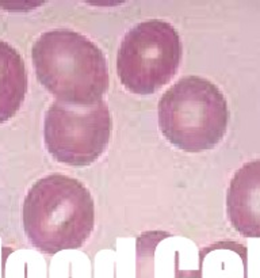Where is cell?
<instances>
[{"label":"cell","mask_w":260,"mask_h":278,"mask_svg":"<svg viewBox=\"0 0 260 278\" xmlns=\"http://www.w3.org/2000/svg\"><path fill=\"white\" fill-rule=\"evenodd\" d=\"M232 226L245 238H260V159L248 161L235 173L226 193Z\"/></svg>","instance_id":"cell-6"},{"label":"cell","mask_w":260,"mask_h":278,"mask_svg":"<svg viewBox=\"0 0 260 278\" xmlns=\"http://www.w3.org/2000/svg\"><path fill=\"white\" fill-rule=\"evenodd\" d=\"M28 242L45 254L80 248L92 234L95 205L89 190L64 174H50L30 187L22 208Z\"/></svg>","instance_id":"cell-1"},{"label":"cell","mask_w":260,"mask_h":278,"mask_svg":"<svg viewBox=\"0 0 260 278\" xmlns=\"http://www.w3.org/2000/svg\"><path fill=\"white\" fill-rule=\"evenodd\" d=\"M111 136L106 102L69 105L54 101L45 114L44 137L49 153L62 164L83 167L105 152Z\"/></svg>","instance_id":"cell-5"},{"label":"cell","mask_w":260,"mask_h":278,"mask_svg":"<svg viewBox=\"0 0 260 278\" xmlns=\"http://www.w3.org/2000/svg\"><path fill=\"white\" fill-rule=\"evenodd\" d=\"M157 109L164 137L186 152L214 148L226 133V99L214 83L203 77H182L162 94Z\"/></svg>","instance_id":"cell-3"},{"label":"cell","mask_w":260,"mask_h":278,"mask_svg":"<svg viewBox=\"0 0 260 278\" xmlns=\"http://www.w3.org/2000/svg\"><path fill=\"white\" fill-rule=\"evenodd\" d=\"M27 73L19 52L0 40V124L8 121L23 103Z\"/></svg>","instance_id":"cell-7"},{"label":"cell","mask_w":260,"mask_h":278,"mask_svg":"<svg viewBox=\"0 0 260 278\" xmlns=\"http://www.w3.org/2000/svg\"><path fill=\"white\" fill-rule=\"evenodd\" d=\"M182 60L176 29L161 19L144 20L126 33L117 56V72L127 91L149 95L170 83Z\"/></svg>","instance_id":"cell-4"},{"label":"cell","mask_w":260,"mask_h":278,"mask_svg":"<svg viewBox=\"0 0 260 278\" xmlns=\"http://www.w3.org/2000/svg\"><path fill=\"white\" fill-rule=\"evenodd\" d=\"M38 80L56 101L93 105L109 89L107 61L87 37L69 29H53L38 37L31 49Z\"/></svg>","instance_id":"cell-2"}]
</instances>
